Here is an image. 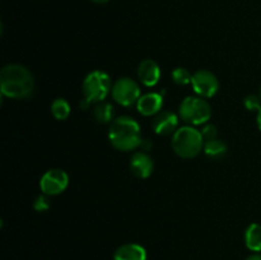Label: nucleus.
Returning a JSON list of instances; mask_svg holds the SVG:
<instances>
[{
  "label": "nucleus",
  "instance_id": "obj_1",
  "mask_svg": "<svg viewBox=\"0 0 261 260\" xmlns=\"http://www.w3.org/2000/svg\"><path fill=\"white\" fill-rule=\"evenodd\" d=\"M0 88L8 98L23 99L35 89V79L31 71L20 64H8L0 71Z\"/></svg>",
  "mask_w": 261,
  "mask_h": 260
},
{
  "label": "nucleus",
  "instance_id": "obj_2",
  "mask_svg": "<svg viewBox=\"0 0 261 260\" xmlns=\"http://www.w3.org/2000/svg\"><path fill=\"white\" fill-rule=\"evenodd\" d=\"M109 139L116 149L122 152L135 149L143 142L139 124L129 116H120L111 122Z\"/></svg>",
  "mask_w": 261,
  "mask_h": 260
},
{
  "label": "nucleus",
  "instance_id": "obj_3",
  "mask_svg": "<svg viewBox=\"0 0 261 260\" xmlns=\"http://www.w3.org/2000/svg\"><path fill=\"white\" fill-rule=\"evenodd\" d=\"M172 149L178 157L194 158L203 150L204 138L201 132L193 126H182L172 137Z\"/></svg>",
  "mask_w": 261,
  "mask_h": 260
},
{
  "label": "nucleus",
  "instance_id": "obj_4",
  "mask_svg": "<svg viewBox=\"0 0 261 260\" xmlns=\"http://www.w3.org/2000/svg\"><path fill=\"white\" fill-rule=\"evenodd\" d=\"M180 117L190 125H201L212 116V107L205 99L199 97H186L178 109Z\"/></svg>",
  "mask_w": 261,
  "mask_h": 260
},
{
  "label": "nucleus",
  "instance_id": "obj_5",
  "mask_svg": "<svg viewBox=\"0 0 261 260\" xmlns=\"http://www.w3.org/2000/svg\"><path fill=\"white\" fill-rule=\"evenodd\" d=\"M83 96L87 101L102 102L111 91V79L106 73L94 70L86 76L83 82Z\"/></svg>",
  "mask_w": 261,
  "mask_h": 260
},
{
  "label": "nucleus",
  "instance_id": "obj_6",
  "mask_svg": "<svg viewBox=\"0 0 261 260\" xmlns=\"http://www.w3.org/2000/svg\"><path fill=\"white\" fill-rule=\"evenodd\" d=\"M112 97L119 105L129 107L140 98V88L133 79L120 78L114 83L111 89Z\"/></svg>",
  "mask_w": 261,
  "mask_h": 260
},
{
  "label": "nucleus",
  "instance_id": "obj_7",
  "mask_svg": "<svg viewBox=\"0 0 261 260\" xmlns=\"http://www.w3.org/2000/svg\"><path fill=\"white\" fill-rule=\"evenodd\" d=\"M69 184V176L65 171L60 168H53L48 170L45 175L41 177L40 188L45 195L54 196L63 193Z\"/></svg>",
  "mask_w": 261,
  "mask_h": 260
},
{
  "label": "nucleus",
  "instance_id": "obj_8",
  "mask_svg": "<svg viewBox=\"0 0 261 260\" xmlns=\"http://www.w3.org/2000/svg\"><path fill=\"white\" fill-rule=\"evenodd\" d=\"M191 86H193L194 91L200 94L201 97L211 98L218 92L219 82L212 71L201 69V70H198L193 74Z\"/></svg>",
  "mask_w": 261,
  "mask_h": 260
},
{
  "label": "nucleus",
  "instance_id": "obj_9",
  "mask_svg": "<svg viewBox=\"0 0 261 260\" xmlns=\"http://www.w3.org/2000/svg\"><path fill=\"white\" fill-rule=\"evenodd\" d=\"M153 130L158 135L175 134L178 126V117L171 111H161L154 116L152 122Z\"/></svg>",
  "mask_w": 261,
  "mask_h": 260
},
{
  "label": "nucleus",
  "instance_id": "obj_10",
  "mask_svg": "<svg viewBox=\"0 0 261 260\" xmlns=\"http://www.w3.org/2000/svg\"><path fill=\"white\" fill-rule=\"evenodd\" d=\"M130 170L137 177L147 178L154 170V162L147 153L137 152L130 160Z\"/></svg>",
  "mask_w": 261,
  "mask_h": 260
},
{
  "label": "nucleus",
  "instance_id": "obj_11",
  "mask_svg": "<svg viewBox=\"0 0 261 260\" xmlns=\"http://www.w3.org/2000/svg\"><path fill=\"white\" fill-rule=\"evenodd\" d=\"M138 76L144 86L153 87L160 81L161 69L155 61L147 59V60H143L138 66Z\"/></svg>",
  "mask_w": 261,
  "mask_h": 260
},
{
  "label": "nucleus",
  "instance_id": "obj_12",
  "mask_svg": "<svg viewBox=\"0 0 261 260\" xmlns=\"http://www.w3.org/2000/svg\"><path fill=\"white\" fill-rule=\"evenodd\" d=\"M163 105V97L160 93H147L138 99V111L144 116H152L161 112Z\"/></svg>",
  "mask_w": 261,
  "mask_h": 260
},
{
  "label": "nucleus",
  "instance_id": "obj_13",
  "mask_svg": "<svg viewBox=\"0 0 261 260\" xmlns=\"http://www.w3.org/2000/svg\"><path fill=\"white\" fill-rule=\"evenodd\" d=\"M114 260H147V251L138 244H125L115 251Z\"/></svg>",
  "mask_w": 261,
  "mask_h": 260
},
{
  "label": "nucleus",
  "instance_id": "obj_14",
  "mask_svg": "<svg viewBox=\"0 0 261 260\" xmlns=\"http://www.w3.org/2000/svg\"><path fill=\"white\" fill-rule=\"evenodd\" d=\"M245 244L251 251H261V224L251 223L245 232Z\"/></svg>",
  "mask_w": 261,
  "mask_h": 260
},
{
  "label": "nucleus",
  "instance_id": "obj_15",
  "mask_svg": "<svg viewBox=\"0 0 261 260\" xmlns=\"http://www.w3.org/2000/svg\"><path fill=\"white\" fill-rule=\"evenodd\" d=\"M204 153L213 161H221L227 154V145L219 139L206 140L204 143Z\"/></svg>",
  "mask_w": 261,
  "mask_h": 260
},
{
  "label": "nucleus",
  "instance_id": "obj_16",
  "mask_svg": "<svg viewBox=\"0 0 261 260\" xmlns=\"http://www.w3.org/2000/svg\"><path fill=\"white\" fill-rule=\"evenodd\" d=\"M94 117H96L97 121L102 122V124L111 122L112 117H114V107H112V105L107 103V102H101L94 109Z\"/></svg>",
  "mask_w": 261,
  "mask_h": 260
},
{
  "label": "nucleus",
  "instance_id": "obj_17",
  "mask_svg": "<svg viewBox=\"0 0 261 260\" xmlns=\"http://www.w3.org/2000/svg\"><path fill=\"white\" fill-rule=\"evenodd\" d=\"M51 112L55 119L65 120L70 115V106L64 98H56L51 105Z\"/></svg>",
  "mask_w": 261,
  "mask_h": 260
},
{
  "label": "nucleus",
  "instance_id": "obj_18",
  "mask_svg": "<svg viewBox=\"0 0 261 260\" xmlns=\"http://www.w3.org/2000/svg\"><path fill=\"white\" fill-rule=\"evenodd\" d=\"M191 78H193V75L185 68H177L172 71L173 82L178 86H186V84L191 83Z\"/></svg>",
  "mask_w": 261,
  "mask_h": 260
},
{
  "label": "nucleus",
  "instance_id": "obj_19",
  "mask_svg": "<svg viewBox=\"0 0 261 260\" xmlns=\"http://www.w3.org/2000/svg\"><path fill=\"white\" fill-rule=\"evenodd\" d=\"M245 103V107H246L249 111H260L261 110V99L260 97L255 96V94H250V96H247L246 98H245L244 101Z\"/></svg>",
  "mask_w": 261,
  "mask_h": 260
},
{
  "label": "nucleus",
  "instance_id": "obj_20",
  "mask_svg": "<svg viewBox=\"0 0 261 260\" xmlns=\"http://www.w3.org/2000/svg\"><path fill=\"white\" fill-rule=\"evenodd\" d=\"M50 201H48V198L47 195H38L37 198H36L35 200V204H33V206H35V209L37 212H46L50 209Z\"/></svg>",
  "mask_w": 261,
  "mask_h": 260
},
{
  "label": "nucleus",
  "instance_id": "obj_21",
  "mask_svg": "<svg viewBox=\"0 0 261 260\" xmlns=\"http://www.w3.org/2000/svg\"><path fill=\"white\" fill-rule=\"evenodd\" d=\"M201 135L205 140H212L217 139V135H218V130H217L216 125L208 124L201 129Z\"/></svg>",
  "mask_w": 261,
  "mask_h": 260
},
{
  "label": "nucleus",
  "instance_id": "obj_22",
  "mask_svg": "<svg viewBox=\"0 0 261 260\" xmlns=\"http://www.w3.org/2000/svg\"><path fill=\"white\" fill-rule=\"evenodd\" d=\"M246 260H261V255L260 254H254V255H251V256L247 257Z\"/></svg>",
  "mask_w": 261,
  "mask_h": 260
},
{
  "label": "nucleus",
  "instance_id": "obj_23",
  "mask_svg": "<svg viewBox=\"0 0 261 260\" xmlns=\"http://www.w3.org/2000/svg\"><path fill=\"white\" fill-rule=\"evenodd\" d=\"M257 126H259V129L261 130V110L257 111Z\"/></svg>",
  "mask_w": 261,
  "mask_h": 260
},
{
  "label": "nucleus",
  "instance_id": "obj_24",
  "mask_svg": "<svg viewBox=\"0 0 261 260\" xmlns=\"http://www.w3.org/2000/svg\"><path fill=\"white\" fill-rule=\"evenodd\" d=\"M91 2L96 3V4H105V3H107L109 0H91Z\"/></svg>",
  "mask_w": 261,
  "mask_h": 260
},
{
  "label": "nucleus",
  "instance_id": "obj_25",
  "mask_svg": "<svg viewBox=\"0 0 261 260\" xmlns=\"http://www.w3.org/2000/svg\"><path fill=\"white\" fill-rule=\"evenodd\" d=\"M259 97H260V99H261V84H260V88H259Z\"/></svg>",
  "mask_w": 261,
  "mask_h": 260
}]
</instances>
